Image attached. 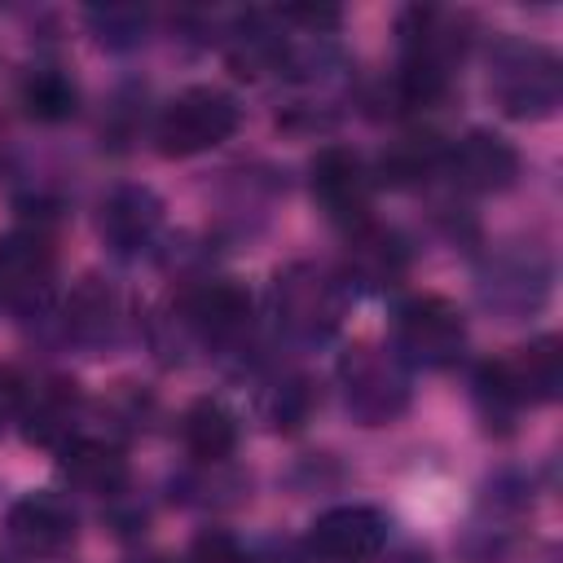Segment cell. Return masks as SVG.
Returning a JSON list of instances; mask_svg holds the SVG:
<instances>
[{
    "mask_svg": "<svg viewBox=\"0 0 563 563\" xmlns=\"http://www.w3.org/2000/svg\"><path fill=\"white\" fill-rule=\"evenodd\" d=\"M559 383H563V352H559V339L554 334H541L528 347H515L510 356L488 361L479 369V378H475L479 400L488 405V413L497 409L501 418L519 413L523 405L554 400Z\"/></svg>",
    "mask_w": 563,
    "mask_h": 563,
    "instance_id": "6da1fadb",
    "label": "cell"
},
{
    "mask_svg": "<svg viewBox=\"0 0 563 563\" xmlns=\"http://www.w3.org/2000/svg\"><path fill=\"white\" fill-rule=\"evenodd\" d=\"M488 92L515 119H545L563 92L559 57L541 44H528V40H501L493 48Z\"/></svg>",
    "mask_w": 563,
    "mask_h": 563,
    "instance_id": "7a4b0ae2",
    "label": "cell"
},
{
    "mask_svg": "<svg viewBox=\"0 0 563 563\" xmlns=\"http://www.w3.org/2000/svg\"><path fill=\"white\" fill-rule=\"evenodd\" d=\"M242 123V110L238 101L224 92V88H211V84H198V88H185L176 92L158 123H154V141L167 158H189V154H202L220 141H229Z\"/></svg>",
    "mask_w": 563,
    "mask_h": 563,
    "instance_id": "3957f363",
    "label": "cell"
},
{
    "mask_svg": "<svg viewBox=\"0 0 563 563\" xmlns=\"http://www.w3.org/2000/svg\"><path fill=\"white\" fill-rule=\"evenodd\" d=\"M347 290L339 277H330L317 264H290L273 277V317L286 334L303 343H321L343 321Z\"/></svg>",
    "mask_w": 563,
    "mask_h": 563,
    "instance_id": "277c9868",
    "label": "cell"
},
{
    "mask_svg": "<svg viewBox=\"0 0 563 563\" xmlns=\"http://www.w3.org/2000/svg\"><path fill=\"white\" fill-rule=\"evenodd\" d=\"M339 383H343L347 409L369 427L391 422L409 405V369L400 365V356H391L374 343H356L343 352Z\"/></svg>",
    "mask_w": 563,
    "mask_h": 563,
    "instance_id": "5b68a950",
    "label": "cell"
},
{
    "mask_svg": "<svg viewBox=\"0 0 563 563\" xmlns=\"http://www.w3.org/2000/svg\"><path fill=\"white\" fill-rule=\"evenodd\" d=\"M391 339H396L400 361L422 365V369H444L466 347V321H462V312L449 299L418 295V299H409V303L396 308Z\"/></svg>",
    "mask_w": 563,
    "mask_h": 563,
    "instance_id": "8992f818",
    "label": "cell"
},
{
    "mask_svg": "<svg viewBox=\"0 0 563 563\" xmlns=\"http://www.w3.org/2000/svg\"><path fill=\"white\" fill-rule=\"evenodd\" d=\"M312 198L325 211V220L343 224L347 233L369 224V202H374V176L356 150L325 145L312 158Z\"/></svg>",
    "mask_w": 563,
    "mask_h": 563,
    "instance_id": "52a82bcc",
    "label": "cell"
},
{
    "mask_svg": "<svg viewBox=\"0 0 563 563\" xmlns=\"http://www.w3.org/2000/svg\"><path fill=\"white\" fill-rule=\"evenodd\" d=\"M387 545V515L378 506H330L308 528V550L321 563H369Z\"/></svg>",
    "mask_w": 563,
    "mask_h": 563,
    "instance_id": "ba28073f",
    "label": "cell"
},
{
    "mask_svg": "<svg viewBox=\"0 0 563 563\" xmlns=\"http://www.w3.org/2000/svg\"><path fill=\"white\" fill-rule=\"evenodd\" d=\"M79 532V519H75V506L62 497V493H26L13 501L9 519H4V537L18 554L26 559H48V554H62Z\"/></svg>",
    "mask_w": 563,
    "mask_h": 563,
    "instance_id": "9c48e42d",
    "label": "cell"
},
{
    "mask_svg": "<svg viewBox=\"0 0 563 563\" xmlns=\"http://www.w3.org/2000/svg\"><path fill=\"white\" fill-rule=\"evenodd\" d=\"M57 255L40 229H13L0 238V303L31 308L53 286Z\"/></svg>",
    "mask_w": 563,
    "mask_h": 563,
    "instance_id": "30bf717a",
    "label": "cell"
},
{
    "mask_svg": "<svg viewBox=\"0 0 563 563\" xmlns=\"http://www.w3.org/2000/svg\"><path fill=\"white\" fill-rule=\"evenodd\" d=\"M444 167L466 194H501L519 176V154L497 132H466L457 145L444 150Z\"/></svg>",
    "mask_w": 563,
    "mask_h": 563,
    "instance_id": "8fae6325",
    "label": "cell"
},
{
    "mask_svg": "<svg viewBox=\"0 0 563 563\" xmlns=\"http://www.w3.org/2000/svg\"><path fill=\"white\" fill-rule=\"evenodd\" d=\"M163 224V202L145 185H114L97 202V233L114 255H136Z\"/></svg>",
    "mask_w": 563,
    "mask_h": 563,
    "instance_id": "7c38bea8",
    "label": "cell"
},
{
    "mask_svg": "<svg viewBox=\"0 0 563 563\" xmlns=\"http://www.w3.org/2000/svg\"><path fill=\"white\" fill-rule=\"evenodd\" d=\"M180 321L202 343H238L251 330V295L229 277L202 282L180 299Z\"/></svg>",
    "mask_w": 563,
    "mask_h": 563,
    "instance_id": "4fadbf2b",
    "label": "cell"
},
{
    "mask_svg": "<svg viewBox=\"0 0 563 563\" xmlns=\"http://www.w3.org/2000/svg\"><path fill=\"white\" fill-rule=\"evenodd\" d=\"M347 282L352 286H361V290H387V286H396L400 277H405V268H409V251H405V242L391 233V229H383V224H361V229H352L347 233Z\"/></svg>",
    "mask_w": 563,
    "mask_h": 563,
    "instance_id": "5bb4252c",
    "label": "cell"
},
{
    "mask_svg": "<svg viewBox=\"0 0 563 563\" xmlns=\"http://www.w3.org/2000/svg\"><path fill=\"white\" fill-rule=\"evenodd\" d=\"M79 409H84V400H79L75 383L53 378V383H44L35 396H26V405H22V431H26L31 444L62 453L70 440H79V435H75Z\"/></svg>",
    "mask_w": 563,
    "mask_h": 563,
    "instance_id": "9a60e30c",
    "label": "cell"
},
{
    "mask_svg": "<svg viewBox=\"0 0 563 563\" xmlns=\"http://www.w3.org/2000/svg\"><path fill=\"white\" fill-rule=\"evenodd\" d=\"M57 457H62L57 471H62V479H66L75 493L114 497V493H123V484H128V457H123L114 444H106V440L79 435V440H70Z\"/></svg>",
    "mask_w": 563,
    "mask_h": 563,
    "instance_id": "2e32d148",
    "label": "cell"
},
{
    "mask_svg": "<svg viewBox=\"0 0 563 563\" xmlns=\"http://www.w3.org/2000/svg\"><path fill=\"white\" fill-rule=\"evenodd\" d=\"M119 330H123L119 295L97 277L79 282L70 290V299H66V334L75 343H84V347H110L119 339Z\"/></svg>",
    "mask_w": 563,
    "mask_h": 563,
    "instance_id": "e0dca14e",
    "label": "cell"
},
{
    "mask_svg": "<svg viewBox=\"0 0 563 563\" xmlns=\"http://www.w3.org/2000/svg\"><path fill=\"white\" fill-rule=\"evenodd\" d=\"M180 444L194 462H224L238 449V418L220 400H194L180 418Z\"/></svg>",
    "mask_w": 563,
    "mask_h": 563,
    "instance_id": "ac0fdd59",
    "label": "cell"
},
{
    "mask_svg": "<svg viewBox=\"0 0 563 563\" xmlns=\"http://www.w3.org/2000/svg\"><path fill=\"white\" fill-rule=\"evenodd\" d=\"M18 101L40 123H62L79 106V88L62 66H31L18 84Z\"/></svg>",
    "mask_w": 563,
    "mask_h": 563,
    "instance_id": "d6986e66",
    "label": "cell"
},
{
    "mask_svg": "<svg viewBox=\"0 0 563 563\" xmlns=\"http://www.w3.org/2000/svg\"><path fill=\"white\" fill-rule=\"evenodd\" d=\"M308 409H312V387L299 374H282V378L264 383V391H260V413L273 427H299L308 418Z\"/></svg>",
    "mask_w": 563,
    "mask_h": 563,
    "instance_id": "ffe728a7",
    "label": "cell"
},
{
    "mask_svg": "<svg viewBox=\"0 0 563 563\" xmlns=\"http://www.w3.org/2000/svg\"><path fill=\"white\" fill-rule=\"evenodd\" d=\"M435 167H444V145L431 136V132H413V136H400L387 154H383V172L391 176V180H413V176H422V172H435Z\"/></svg>",
    "mask_w": 563,
    "mask_h": 563,
    "instance_id": "44dd1931",
    "label": "cell"
},
{
    "mask_svg": "<svg viewBox=\"0 0 563 563\" xmlns=\"http://www.w3.org/2000/svg\"><path fill=\"white\" fill-rule=\"evenodd\" d=\"M189 563H246V554H242V545H238L233 537H224V532H202V537L194 541Z\"/></svg>",
    "mask_w": 563,
    "mask_h": 563,
    "instance_id": "7402d4cb",
    "label": "cell"
},
{
    "mask_svg": "<svg viewBox=\"0 0 563 563\" xmlns=\"http://www.w3.org/2000/svg\"><path fill=\"white\" fill-rule=\"evenodd\" d=\"M22 405H26V383H22V374H18L13 365H0V431L22 418Z\"/></svg>",
    "mask_w": 563,
    "mask_h": 563,
    "instance_id": "603a6c76",
    "label": "cell"
},
{
    "mask_svg": "<svg viewBox=\"0 0 563 563\" xmlns=\"http://www.w3.org/2000/svg\"><path fill=\"white\" fill-rule=\"evenodd\" d=\"M0 163H4V150H0Z\"/></svg>",
    "mask_w": 563,
    "mask_h": 563,
    "instance_id": "cb8c5ba5",
    "label": "cell"
}]
</instances>
